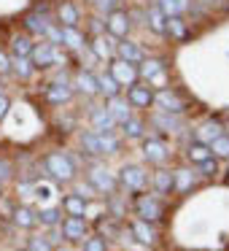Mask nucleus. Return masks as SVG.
Instances as JSON below:
<instances>
[{
    "label": "nucleus",
    "mask_w": 229,
    "mask_h": 251,
    "mask_svg": "<svg viewBox=\"0 0 229 251\" xmlns=\"http://www.w3.org/2000/svg\"><path fill=\"white\" fill-rule=\"evenodd\" d=\"M46 173H51L57 181H73L76 176V165L68 154H49L46 157Z\"/></svg>",
    "instance_id": "nucleus-1"
},
{
    "label": "nucleus",
    "mask_w": 229,
    "mask_h": 251,
    "mask_svg": "<svg viewBox=\"0 0 229 251\" xmlns=\"http://www.w3.org/2000/svg\"><path fill=\"white\" fill-rule=\"evenodd\" d=\"M130 14L121 11V8H114V11L108 14V19H105V30H108L111 38H124L127 33H130Z\"/></svg>",
    "instance_id": "nucleus-2"
},
{
    "label": "nucleus",
    "mask_w": 229,
    "mask_h": 251,
    "mask_svg": "<svg viewBox=\"0 0 229 251\" xmlns=\"http://www.w3.org/2000/svg\"><path fill=\"white\" fill-rule=\"evenodd\" d=\"M154 103H157L162 111H167V114H181V111L186 108L183 98H178L173 89H159V92L154 95Z\"/></svg>",
    "instance_id": "nucleus-3"
},
{
    "label": "nucleus",
    "mask_w": 229,
    "mask_h": 251,
    "mask_svg": "<svg viewBox=\"0 0 229 251\" xmlns=\"http://www.w3.org/2000/svg\"><path fill=\"white\" fill-rule=\"evenodd\" d=\"M30 60H33L35 68H49L57 62V49L46 41V44H33V51H30Z\"/></svg>",
    "instance_id": "nucleus-4"
},
{
    "label": "nucleus",
    "mask_w": 229,
    "mask_h": 251,
    "mask_svg": "<svg viewBox=\"0 0 229 251\" xmlns=\"http://www.w3.org/2000/svg\"><path fill=\"white\" fill-rule=\"evenodd\" d=\"M111 76H114L119 84H130V87H132V84L137 81V76H140V73H137V68L132 65V62L116 60L114 65H111Z\"/></svg>",
    "instance_id": "nucleus-5"
},
{
    "label": "nucleus",
    "mask_w": 229,
    "mask_h": 251,
    "mask_svg": "<svg viewBox=\"0 0 229 251\" xmlns=\"http://www.w3.org/2000/svg\"><path fill=\"white\" fill-rule=\"evenodd\" d=\"M137 73H143V76L148 78V84H154V87H164V81H167V76H164V62L162 60L143 62V68Z\"/></svg>",
    "instance_id": "nucleus-6"
},
{
    "label": "nucleus",
    "mask_w": 229,
    "mask_h": 251,
    "mask_svg": "<svg viewBox=\"0 0 229 251\" xmlns=\"http://www.w3.org/2000/svg\"><path fill=\"white\" fill-rule=\"evenodd\" d=\"M57 19H60V27H78V22H81V14H78L76 3H70V0H62L60 8H57Z\"/></svg>",
    "instance_id": "nucleus-7"
},
{
    "label": "nucleus",
    "mask_w": 229,
    "mask_h": 251,
    "mask_svg": "<svg viewBox=\"0 0 229 251\" xmlns=\"http://www.w3.org/2000/svg\"><path fill=\"white\" fill-rule=\"evenodd\" d=\"M121 186L124 189H140L143 184H146V173H143V168H137V165H127L124 170H121Z\"/></svg>",
    "instance_id": "nucleus-8"
},
{
    "label": "nucleus",
    "mask_w": 229,
    "mask_h": 251,
    "mask_svg": "<svg viewBox=\"0 0 229 251\" xmlns=\"http://www.w3.org/2000/svg\"><path fill=\"white\" fill-rule=\"evenodd\" d=\"M116 54H119V60H124V62H143V49H140V44H135V41H121V44H116Z\"/></svg>",
    "instance_id": "nucleus-9"
},
{
    "label": "nucleus",
    "mask_w": 229,
    "mask_h": 251,
    "mask_svg": "<svg viewBox=\"0 0 229 251\" xmlns=\"http://www.w3.org/2000/svg\"><path fill=\"white\" fill-rule=\"evenodd\" d=\"M127 100H130V105H137V108H148V105L154 103V92H151V87L132 84L130 92H127Z\"/></svg>",
    "instance_id": "nucleus-10"
},
{
    "label": "nucleus",
    "mask_w": 229,
    "mask_h": 251,
    "mask_svg": "<svg viewBox=\"0 0 229 251\" xmlns=\"http://www.w3.org/2000/svg\"><path fill=\"white\" fill-rule=\"evenodd\" d=\"M84 232H87V222H84V216H68L65 222H62V235H65L68 240L84 238Z\"/></svg>",
    "instance_id": "nucleus-11"
},
{
    "label": "nucleus",
    "mask_w": 229,
    "mask_h": 251,
    "mask_svg": "<svg viewBox=\"0 0 229 251\" xmlns=\"http://www.w3.org/2000/svg\"><path fill=\"white\" fill-rule=\"evenodd\" d=\"M137 216H140L143 222H157V219L162 216V208H159V202L154 200V197H140V200H137Z\"/></svg>",
    "instance_id": "nucleus-12"
},
{
    "label": "nucleus",
    "mask_w": 229,
    "mask_h": 251,
    "mask_svg": "<svg viewBox=\"0 0 229 251\" xmlns=\"http://www.w3.org/2000/svg\"><path fill=\"white\" fill-rule=\"evenodd\" d=\"M70 95H73V89L68 87L65 81H54L49 89H46V100H49V103H54V105L68 103V100H70Z\"/></svg>",
    "instance_id": "nucleus-13"
},
{
    "label": "nucleus",
    "mask_w": 229,
    "mask_h": 251,
    "mask_svg": "<svg viewBox=\"0 0 229 251\" xmlns=\"http://www.w3.org/2000/svg\"><path fill=\"white\" fill-rule=\"evenodd\" d=\"M92 125H94V132L105 135V132H114L116 122H114V116L108 114V108H97V111L92 114Z\"/></svg>",
    "instance_id": "nucleus-14"
},
{
    "label": "nucleus",
    "mask_w": 229,
    "mask_h": 251,
    "mask_svg": "<svg viewBox=\"0 0 229 251\" xmlns=\"http://www.w3.org/2000/svg\"><path fill=\"white\" fill-rule=\"evenodd\" d=\"M92 184L97 186L100 192H114L116 189V184H119V181H116V176L114 173H108V170H103V168H97V170H92Z\"/></svg>",
    "instance_id": "nucleus-15"
},
{
    "label": "nucleus",
    "mask_w": 229,
    "mask_h": 251,
    "mask_svg": "<svg viewBox=\"0 0 229 251\" xmlns=\"http://www.w3.org/2000/svg\"><path fill=\"white\" fill-rule=\"evenodd\" d=\"M143 154H146V159H148V162H154V165H162L164 159H167V149H164L162 141H146Z\"/></svg>",
    "instance_id": "nucleus-16"
},
{
    "label": "nucleus",
    "mask_w": 229,
    "mask_h": 251,
    "mask_svg": "<svg viewBox=\"0 0 229 251\" xmlns=\"http://www.w3.org/2000/svg\"><path fill=\"white\" fill-rule=\"evenodd\" d=\"M76 89H78V92H84V95H97V92H100L97 76H92L89 71H81V73L76 76Z\"/></svg>",
    "instance_id": "nucleus-17"
},
{
    "label": "nucleus",
    "mask_w": 229,
    "mask_h": 251,
    "mask_svg": "<svg viewBox=\"0 0 229 251\" xmlns=\"http://www.w3.org/2000/svg\"><path fill=\"white\" fill-rule=\"evenodd\" d=\"M157 8L164 14V17H181V14L189 8V3H186V0H159Z\"/></svg>",
    "instance_id": "nucleus-18"
},
{
    "label": "nucleus",
    "mask_w": 229,
    "mask_h": 251,
    "mask_svg": "<svg viewBox=\"0 0 229 251\" xmlns=\"http://www.w3.org/2000/svg\"><path fill=\"white\" fill-rule=\"evenodd\" d=\"M108 114L114 116V122L116 125H124L127 119H130V105L124 103V100H119V98H111V105H108Z\"/></svg>",
    "instance_id": "nucleus-19"
},
{
    "label": "nucleus",
    "mask_w": 229,
    "mask_h": 251,
    "mask_svg": "<svg viewBox=\"0 0 229 251\" xmlns=\"http://www.w3.org/2000/svg\"><path fill=\"white\" fill-rule=\"evenodd\" d=\"M97 87H100V92L105 95V98H119V89H121V84L116 81L111 73H103V76L97 78Z\"/></svg>",
    "instance_id": "nucleus-20"
},
{
    "label": "nucleus",
    "mask_w": 229,
    "mask_h": 251,
    "mask_svg": "<svg viewBox=\"0 0 229 251\" xmlns=\"http://www.w3.org/2000/svg\"><path fill=\"white\" fill-rule=\"evenodd\" d=\"M24 27L35 35H44L46 27H49V19H46L44 14H27V17H24Z\"/></svg>",
    "instance_id": "nucleus-21"
},
{
    "label": "nucleus",
    "mask_w": 229,
    "mask_h": 251,
    "mask_svg": "<svg viewBox=\"0 0 229 251\" xmlns=\"http://www.w3.org/2000/svg\"><path fill=\"white\" fill-rule=\"evenodd\" d=\"M11 71H17L19 78H30L35 71V65H33L30 57H11Z\"/></svg>",
    "instance_id": "nucleus-22"
},
{
    "label": "nucleus",
    "mask_w": 229,
    "mask_h": 251,
    "mask_svg": "<svg viewBox=\"0 0 229 251\" xmlns=\"http://www.w3.org/2000/svg\"><path fill=\"white\" fill-rule=\"evenodd\" d=\"M186 157L191 159V162H197L200 165L202 159H207V157H213L210 154V146H207V143H202V141H197V143H191L189 149H186Z\"/></svg>",
    "instance_id": "nucleus-23"
},
{
    "label": "nucleus",
    "mask_w": 229,
    "mask_h": 251,
    "mask_svg": "<svg viewBox=\"0 0 229 251\" xmlns=\"http://www.w3.org/2000/svg\"><path fill=\"white\" fill-rule=\"evenodd\" d=\"M224 132V127L218 125V122H205V125L200 127V141L202 143H207V146H210L213 141H216L218 135H221Z\"/></svg>",
    "instance_id": "nucleus-24"
},
{
    "label": "nucleus",
    "mask_w": 229,
    "mask_h": 251,
    "mask_svg": "<svg viewBox=\"0 0 229 251\" xmlns=\"http://www.w3.org/2000/svg\"><path fill=\"white\" fill-rule=\"evenodd\" d=\"M146 19H148V27H151L154 33H159V35L167 33V17H164V14L159 11V8H151Z\"/></svg>",
    "instance_id": "nucleus-25"
},
{
    "label": "nucleus",
    "mask_w": 229,
    "mask_h": 251,
    "mask_svg": "<svg viewBox=\"0 0 229 251\" xmlns=\"http://www.w3.org/2000/svg\"><path fill=\"white\" fill-rule=\"evenodd\" d=\"M62 44H65L68 49H81L84 35L78 33V27H62Z\"/></svg>",
    "instance_id": "nucleus-26"
},
{
    "label": "nucleus",
    "mask_w": 229,
    "mask_h": 251,
    "mask_svg": "<svg viewBox=\"0 0 229 251\" xmlns=\"http://www.w3.org/2000/svg\"><path fill=\"white\" fill-rule=\"evenodd\" d=\"M167 33L173 35V38L183 41L186 35H189V27H186V22L181 17H167Z\"/></svg>",
    "instance_id": "nucleus-27"
},
{
    "label": "nucleus",
    "mask_w": 229,
    "mask_h": 251,
    "mask_svg": "<svg viewBox=\"0 0 229 251\" xmlns=\"http://www.w3.org/2000/svg\"><path fill=\"white\" fill-rule=\"evenodd\" d=\"M65 211L70 213V216H84V211H87L84 197L81 195H68L65 197Z\"/></svg>",
    "instance_id": "nucleus-28"
},
{
    "label": "nucleus",
    "mask_w": 229,
    "mask_h": 251,
    "mask_svg": "<svg viewBox=\"0 0 229 251\" xmlns=\"http://www.w3.org/2000/svg\"><path fill=\"white\" fill-rule=\"evenodd\" d=\"M11 51H14V57H30V51H33V44H30L27 35H14Z\"/></svg>",
    "instance_id": "nucleus-29"
},
{
    "label": "nucleus",
    "mask_w": 229,
    "mask_h": 251,
    "mask_svg": "<svg viewBox=\"0 0 229 251\" xmlns=\"http://www.w3.org/2000/svg\"><path fill=\"white\" fill-rule=\"evenodd\" d=\"M132 235H135L140 243H154V229L148 227V222H143V219L132 224Z\"/></svg>",
    "instance_id": "nucleus-30"
},
{
    "label": "nucleus",
    "mask_w": 229,
    "mask_h": 251,
    "mask_svg": "<svg viewBox=\"0 0 229 251\" xmlns=\"http://www.w3.org/2000/svg\"><path fill=\"white\" fill-rule=\"evenodd\" d=\"M154 125H157V127H162V130H167V132H175V130H181V119H175V116H170L167 111H164V114H157V116H154Z\"/></svg>",
    "instance_id": "nucleus-31"
},
{
    "label": "nucleus",
    "mask_w": 229,
    "mask_h": 251,
    "mask_svg": "<svg viewBox=\"0 0 229 251\" xmlns=\"http://www.w3.org/2000/svg\"><path fill=\"white\" fill-rule=\"evenodd\" d=\"M14 222H17L22 229H30L35 222H38V216H35L30 208H17V213H14Z\"/></svg>",
    "instance_id": "nucleus-32"
},
{
    "label": "nucleus",
    "mask_w": 229,
    "mask_h": 251,
    "mask_svg": "<svg viewBox=\"0 0 229 251\" xmlns=\"http://www.w3.org/2000/svg\"><path fill=\"white\" fill-rule=\"evenodd\" d=\"M154 184H157V192L159 195H170L175 186L173 181V173H167V170H162V173H157V178H154Z\"/></svg>",
    "instance_id": "nucleus-33"
},
{
    "label": "nucleus",
    "mask_w": 229,
    "mask_h": 251,
    "mask_svg": "<svg viewBox=\"0 0 229 251\" xmlns=\"http://www.w3.org/2000/svg\"><path fill=\"white\" fill-rule=\"evenodd\" d=\"M210 154H216L218 159H229V135H218L210 143Z\"/></svg>",
    "instance_id": "nucleus-34"
},
{
    "label": "nucleus",
    "mask_w": 229,
    "mask_h": 251,
    "mask_svg": "<svg viewBox=\"0 0 229 251\" xmlns=\"http://www.w3.org/2000/svg\"><path fill=\"white\" fill-rule=\"evenodd\" d=\"M173 181H175V186H173V189L186 192L191 184H194V176H191V170H178V173L173 176Z\"/></svg>",
    "instance_id": "nucleus-35"
},
{
    "label": "nucleus",
    "mask_w": 229,
    "mask_h": 251,
    "mask_svg": "<svg viewBox=\"0 0 229 251\" xmlns=\"http://www.w3.org/2000/svg\"><path fill=\"white\" fill-rule=\"evenodd\" d=\"M81 143H84V149H87V154H92V157L103 154V151H100V135H97V132H87V135L81 138Z\"/></svg>",
    "instance_id": "nucleus-36"
},
{
    "label": "nucleus",
    "mask_w": 229,
    "mask_h": 251,
    "mask_svg": "<svg viewBox=\"0 0 229 251\" xmlns=\"http://www.w3.org/2000/svg\"><path fill=\"white\" fill-rule=\"evenodd\" d=\"M111 38L105 41V38H94V44H92V49H94V54L100 57V60H108L111 54H114V49H111Z\"/></svg>",
    "instance_id": "nucleus-37"
},
{
    "label": "nucleus",
    "mask_w": 229,
    "mask_h": 251,
    "mask_svg": "<svg viewBox=\"0 0 229 251\" xmlns=\"http://www.w3.org/2000/svg\"><path fill=\"white\" fill-rule=\"evenodd\" d=\"M97 135H100V132H97ZM116 149H119V141H116V138L111 135V132L100 135V151H103V154H114Z\"/></svg>",
    "instance_id": "nucleus-38"
},
{
    "label": "nucleus",
    "mask_w": 229,
    "mask_h": 251,
    "mask_svg": "<svg viewBox=\"0 0 229 251\" xmlns=\"http://www.w3.org/2000/svg\"><path fill=\"white\" fill-rule=\"evenodd\" d=\"M38 222L41 224H49V227H51V224L60 222V211H57V208H44V211L38 213Z\"/></svg>",
    "instance_id": "nucleus-39"
},
{
    "label": "nucleus",
    "mask_w": 229,
    "mask_h": 251,
    "mask_svg": "<svg viewBox=\"0 0 229 251\" xmlns=\"http://www.w3.org/2000/svg\"><path fill=\"white\" fill-rule=\"evenodd\" d=\"M124 132H127V138H140V135H143V122L127 119V122H124Z\"/></svg>",
    "instance_id": "nucleus-40"
},
{
    "label": "nucleus",
    "mask_w": 229,
    "mask_h": 251,
    "mask_svg": "<svg viewBox=\"0 0 229 251\" xmlns=\"http://www.w3.org/2000/svg\"><path fill=\"white\" fill-rule=\"evenodd\" d=\"M200 170H202V176H216V173H218V165H216V159H213V157L202 159V162H200Z\"/></svg>",
    "instance_id": "nucleus-41"
},
{
    "label": "nucleus",
    "mask_w": 229,
    "mask_h": 251,
    "mask_svg": "<svg viewBox=\"0 0 229 251\" xmlns=\"http://www.w3.org/2000/svg\"><path fill=\"white\" fill-rule=\"evenodd\" d=\"M84 251H105V240L103 238H89L84 243Z\"/></svg>",
    "instance_id": "nucleus-42"
},
{
    "label": "nucleus",
    "mask_w": 229,
    "mask_h": 251,
    "mask_svg": "<svg viewBox=\"0 0 229 251\" xmlns=\"http://www.w3.org/2000/svg\"><path fill=\"white\" fill-rule=\"evenodd\" d=\"M30 251H51V246L46 238H33L30 240Z\"/></svg>",
    "instance_id": "nucleus-43"
},
{
    "label": "nucleus",
    "mask_w": 229,
    "mask_h": 251,
    "mask_svg": "<svg viewBox=\"0 0 229 251\" xmlns=\"http://www.w3.org/2000/svg\"><path fill=\"white\" fill-rule=\"evenodd\" d=\"M6 73H11V57L0 49V76H6Z\"/></svg>",
    "instance_id": "nucleus-44"
},
{
    "label": "nucleus",
    "mask_w": 229,
    "mask_h": 251,
    "mask_svg": "<svg viewBox=\"0 0 229 251\" xmlns=\"http://www.w3.org/2000/svg\"><path fill=\"white\" fill-rule=\"evenodd\" d=\"M35 197H38V200H51V186L38 184V186H35Z\"/></svg>",
    "instance_id": "nucleus-45"
},
{
    "label": "nucleus",
    "mask_w": 229,
    "mask_h": 251,
    "mask_svg": "<svg viewBox=\"0 0 229 251\" xmlns=\"http://www.w3.org/2000/svg\"><path fill=\"white\" fill-rule=\"evenodd\" d=\"M8 108H11V103H8V98H6V95H0V119H6Z\"/></svg>",
    "instance_id": "nucleus-46"
},
{
    "label": "nucleus",
    "mask_w": 229,
    "mask_h": 251,
    "mask_svg": "<svg viewBox=\"0 0 229 251\" xmlns=\"http://www.w3.org/2000/svg\"><path fill=\"white\" fill-rule=\"evenodd\" d=\"M8 176H11V165H8L6 159H0V181L8 178Z\"/></svg>",
    "instance_id": "nucleus-47"
},
{
    "label": "nucleus",
    "mask_w": 229,
    "mask_h": 251,
    "mask_svg": "<svg viewBox=\"0 0 229 251\" xmlns=\"http://www.w3.org/2000/svg\"><path fill=\"white\" fill-rule=\"evenodd\" d=\"M114 3H116V0H97V8H103V11H114Z\"/></svg>",
    "instance_id": "nucleus-48"
},
{
    "label": "nucleus",
    "mask_w": 229,
    "mask_h": 251,
    "mask_svg": "<svg viewBox=\"0 0 229 251\" xmlns=\"http://www.w3.org/2000/svg\"><path fill=\"white\" fill-rule=\"evenodd\" d=\"M19 251H30V249H19Z\"/></svg>",
    "instance_id": "nucleus-49"
},
{
    "label": "nucleus",
    "mask_w": 229,
    "mask_h": 251,
    "mask_svg": "<svg viewBox=\"0 0 229 251\" xmlns=\"http://www.w3.org/2000/svg\"><path fill=\"white\" fill-rule=\"evenodd\" d=\"M205 3H213V0H205Z\"/></svg>",
    "instance_id": "nucleus-50"
},
{
    "label": "nucleus",
    "mask_w": 229,
    "mask_h": 251,
    "mask_svg": "<svg viewBox=\"0 0 229 251\" xmlns=\"http://www.w3.org/2000/svg\"><path fill=\"white\" fill-rule=\"evenodd\" d=\"M227 130H229V122H227Z\"/></svg>",
    "instance_id": "nucleus-51"
}]
</instances>
